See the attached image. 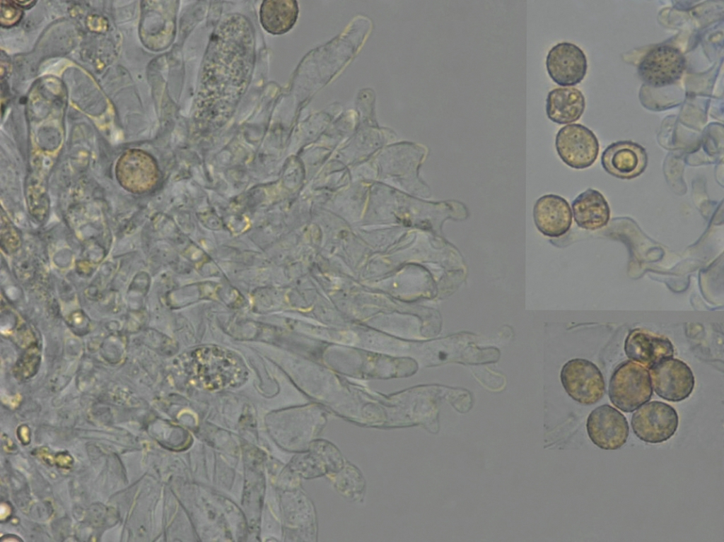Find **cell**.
<instances>
[{"label": "cell", "instance_id": "1", "mask_svg": "<svg viewBox=\"0 0 724 542\" xmlns=\"http://www.w3.org/2000/svg\"><path fill=\"white\" fill-rule=\"evenodd\" d=\"M255 37L243 16H226L217 26L203 61L194 118L221 122L229 119L250 83Z\"/></svg>", "mask_w": 724, "mask_h": 542}, {"label": "cell", "instance_id": "2", "mask_svg": "<svg viewBox=\"0 0 724 542\" xmlns=\"http://www.w3.org/2000/svg\"><path fill=\"white\" fill-rule=\"evenodd\" d=\"M608 390L609 400L615 407L624 413H632L653 396L650 373L638 363L624 361L614 369Z\"/></svg>", "mask_w": 724, "mask_h": 542}, {"label": "cell", "instance_id": "3", "mask_svg": "<svg viewBox=\"0 0 724 542\" xmlns=\"http://www.w3.org/2000/svg\"><path fill=\"white\" fill-rule=\"evenodd\" d=\"M631 425L641 441L659 444L669 440L679 426V416L670 404L660 401L644 403L633 413Z\"/></svg>", "mask_w": 724, "mask_h": 542}, {"label": "cell", "instance_id": "4", "mask_svg": "<svg viewBox=\"0 0 724 542\" xmlns=\"http://www.w3.org/2000/svg\"><path fill=\"white\" fill-rule=\"evenodd\" d=\"M562 385L574 401L583 405L597 403L605 394V382L600 369L590 360L575 358L563 366Z\"/></svg>", "mask_w": 724, "mask_h": 542}, {"label": "cell", "instance_id": "5", "mask_svg": "<svg viewBox=\"0 0 724 542\" xmlns=\"http://www.w3.org/2000/svg\"><path fill=\"white\" fill-rule=\"evenodd\" d=\"M685 67V57L678 48L658 45L643 57L638 66V74L645 84L660 88L678 81Z\"/></svg>", "mask_w": 724, "mask_h": 542}, {"label": "cell", "instance_id": "6", "mask_svg": "<svg viewBox=\"0 0 724 542\" xmlns=\"http://www.w3.org/2000/svg\"><path fill=\"white\" fill-rule=\"evenodd\" d=\"M555 146L561 160L577 170L590 167L595 162L600 149L595 134L580 124L561 127L556 134Z\"/></svg>", "mask_w": 724, "mask_h": 542}, {"label": "cell", "instance_id": "7", "mask_svg": "<svg viewBox=\"0 0 724 542\" xmlns=\"http://www.w3.org/2000/svg\"><path fill=\"white\" fill-rule=\"evenodd\" d=\"M586 430L591 442L604 450H617L626 442L629 426L624 414L609 404H602L589 414Z\"/></svg>", "mask_w": 724, "mask_h": 542}, {"label": "cell", "instance_id": "8", "mask_svg": "<svg viewBox=\"0 0 724 542\" xmlns=\"http://www.w3.org/2000/svg\"><path fill=\"white\" fill-rule=\"evenodd\" d=\"M653 387L662 399L679 402L692 393L695 379L690 367L677 358L666 359L650 369Z\"/></svg>", "mask_w": 724, "mask_h": 542}, {"label": "cell", "instance_id": "9", "mask_svg": "<svg viewBox=\"0 0 724 542\" xmlns=\"http://www.w3.org/2000/svg\"><path fill=\"white\" fill-rule=\"evenodd\" d=\"M546 67L550 78L561 86H573L580 83L588 69L585 53L576 45L563 42L549 51Z\"/></svg>", "mask_w": 724, "mask_h": 542}, {"label": "cell", "instance_id": "10", "mask_svg": "<svg viewBox=\"0 0 724 542\" xmlns=\"http://www.w3.org/2000/svg\"><path fill=\"white\" fill-rule=\"evenodd\" d=\"M601 164L610 175L631 179L641 175L648 165L646 149L631 141H619L609 145L602 152Z\"/></svg>", "mask_w": 724, "mask_h": 542}, {"label": "cell", "instance_id": "11", "mask_svg": "<svg viewBox=\"0 0 724 542\" xmlns=\"http://www.w3.org/2000/svg\"><path fill=\"white\" fill-rule=\"evenodd\" d=\"M189 367L194 373L209 379L240 378L245 374V366L233 353L216 347H205L194 350L189 357Z\"/></svg>", "mask_w": 724, "mask_h": 542}, {"label": "cell", "instance_id": "12", "mask_svg": "<svg viewBox=\"0 0 724 542\" xmlns=\"http://www.w3.org/2000/svg\"><path fill=\"white\" fill-rule=\"evenodd\" d=\"M627 357L645 367L651 369L660 362L672 358L674 347L666 337L646 330H631L624 342Z\"/></svg>", "mask_w": 724, "mask_h": 542}, {"label": "cell", "instance_id": "13", "mask_svg": "<svg viewBox=\"0 0 724 542\" xmlns=\"http://www.w3.org/2000/svg\"><path fill=\"white\" fill-rule=\"evenodd\" d=\"M572 216L568 201L556 194L541 196L533 208L534 223L537 230L549 237L565 235L571 226Z\"/></svg>", "mask_w": 724, "mask_h": 542}, {"label": "cell", "instance_id": "14", "mask_svg": "<svg viewBox=\"0 0 724 542\" xmlns=\"http://www.w3.org/2000/svg\"><path fill=\"white\" fill-rule=\"evenodd\" d=\"M574 220L578 226L587 230H597L606 226L610 218V208L605 196L589 188L572 202Z\"/></svg>", "mask_w": 724, "mask_h": 542}, {"label": "cell", "instance_id": "15", "mask_svg": "<svg viewBox=\"0 0 724 542\" xmlns=\"http://www.w3.org/2000/svg\"><path fill=\"white\" fill-rule=\"evenodd\" d=\"M583 94L573 87L556 88L550 90L546 100L547 117L554 123L565 124L578 120L584 112Z\"/></svg>", "mask_w": 724, "mask_h": 542}, {"label": "cell", "instance_id": "16", "mask_svg": "<svg viewBox=\"0 0 724 542\" xmlns=\"http://www.w3.org/2000/svg\"><path fill=\"white\" fill-rule=\"evenodd\" d=\"M298 14L296 1H264L260 7V21L269 33L281 35L295 24Z\"/></svg>", "mask_w": 724, "mask_h": 542}, {"label": "cell", "instance_id": "17", "mask_svg": "<svg viewBox=\"0 0 724 542\" xmlns=\"http://www.w3.org/2000/svg\"><path fill=\"white\" fill-rule=\"evenodd\" d=\"M1 24L4 27H10L18 23L22 16V11L13 1L1 3Z\"/></svg>", "mask_w": 724, "mask_h": 542}, {"label": "cell", "instance_id": "18", "mask_svg": "<svg viewBox=\"0 0 724 542\" xmlns=\"http://www.w3.org/2000/svg\"><path fill=\"white\" fill-rule=\"evenodd\" d=\"M13 2L16 4H17L18 6H20V7H28L29 6H31L33 4H35L34 1H13Z\"/></svg>", "mask_w": 724, "mask_h": 542}]
</instances>
